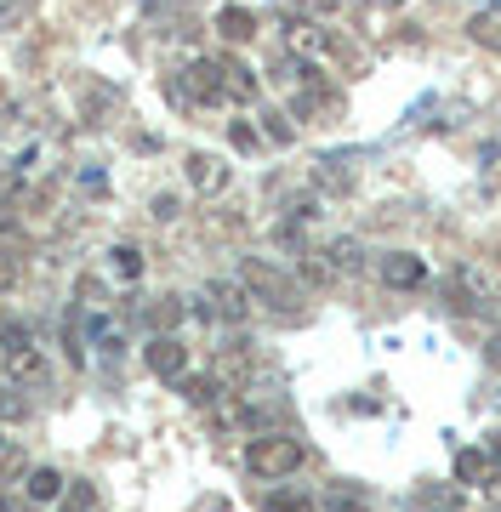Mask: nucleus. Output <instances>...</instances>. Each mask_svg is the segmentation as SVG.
Returning <instances> with one entry per match:
<instances>
[{"mask_svg":"<svg viewBox=\"0 0 501 512\" xmlns=\"http://www.w3.org/2000/svg\"><path fill=\"white\" fill-rule=\"evenodd\" d=\"M240 285H245L251 296H257V302H268V308H285V313H291V308L302 302L297 279L279 274L268 256H245V262H240Z\"/></svg>","mask_w":501,"mask_h":512,"instance_id":"obj_1","label":"nucleus"},{"mask_svg":"<svg viewBox=\"0 0 501 512\" xmlns=\"http://www.w3.org/2000/svg\"><path fill=\"white\" fill-rule=\"evenodd\" d=\"M245 467L257 478H291L302 467V444L291 433H257L245 444Z\"/></svg>","mask_w":501,"mask_h":512,"instance_id":"obj_2","label":"nucleus"},{"mask_svg":"<svg viewBox=\"0 0 501 512\" xmlns=\"http://www.w3.org/2000/svg\"><path fill=\"white\" fill-rule=\"evenodd\" d=\"M143 365H149L160 382H183L188 376V348L177 342V336H154L149 348H143Z\"/></svg>","mask_w":501,"mask_h":512,"instance_id":"obj_3","label":"nucleus"},{"mask_svg":"<svg viewBox=\"0 0 501 512\" xmlns=\"http://www.w3.org/2000/svg\"><path fill=\"white\" fill-rule=\"evenodd\" d=\"M205 296H211V313H217L223 325H245V319H251V291L234 285V279H211Z\"/></svg>","mask_w":501,"mask_h":512,"instance_id":"obj_4","label":"nucleus"},{"mask_svg":"<svg viewBox=\"0 0 501 512\" xmlns=\"http://www.w3.org/2000/svg\"><path fill=\"white\" fill-rule=\"evenodd\" d=\"M496 467L501 461L484 450V444H467V450H456V484H473V490H490L496 484Z\"/></svg>","mask_w":501,"mask_h":512,"instance_id":"obj_5","label":"nucleus"},{"mask_svg":"<svg viewBox=\"0 0 501 512\" xmlns=\"http://www.w3.org/2000/svg\"><path fill=\"white\" fill-rule=\"evenodd\" d=\"M336 97H331V86H325V74L319 69H308L302 74V86H291V114L297 120H314V114H325Z\"/></svg>","mask_w":501,"mask_h":512,"instance_id":"obj_6","label":"nucleus"},{"mask_svg":"<svg viewBox=\"0 0 501 512\" xmlns=\"http://www.w3.org/2000/svg\"><path fill=\"white\" fill-rule=\"evenodd\" d=\"M188 188H194V194H223L228 188V165L217 160V154H188Z\"/></svg>","mask_w":501,"mask_h":512,"instance_id":"obj_7","label":"nucleus"},{"mask_svg":"<svg viewBox=\"0 0 501 512\" xmlns=\"http://www.w3.org/2000/svg\"><path fill=\"white\" fill-rule=\"evenodd\" d=\"M382 279H388L393 291H416L427 279V262L416 251H393V256H382Z\"/></svg>","mask_w":501,"mask_h":512,"instance_id":"obj_8","label":"nucleus"},{"mask_svg":"<svg viewBox=\"0 0 501 512\" xmlns=\"http://www.w3.org/2000/svg\"><path fill=\"white\" fill-rule=\"evenodd\" d=\"M217 74H223V97H228V103H251V97L262 92V86H257V74L245 69V63H240L234 52L217 57Z\"/></svg>","mask_w":501,"mask_h":512,"instance_id":"obj_9","label":"nucleus"},{"mask_svg":"<svg viewBox=\"0 0 501 512\" xmlns=\"http://www.w3.org/2000/svg\"><path fill=\"white\" fill-rule=\"evenodd\" d=\"M6 353V376L18 387H35V382H46V359H40V348L35 342H23V348H0Z\"/></svg>","mask_w":501,"mask_h":512,"instance_id":"obj_10","label":"nucleus"},{"mask_svg":"<svg viewBox=\"0 0 501 512\" xmlns=\"http://www.w3.org/2000/svg\"><path fill=\"white\" fill-rule=\"evenodd\" d=\"M410 512H462V490L456 484H416Z\"/></svg>","mask_w":501,"mask_h":512,"instance_id":"obj_11","label":"nucleus"},{"mask_svg":"<svg viewBox=\"0 0 501 512\" xmlns=\"http://www.w3.org/2000/svg\"><path fill=\"white\" fill-rule=\"evenodd\" d=\"M285 46H291V52H302V57H314V52H336V40L325 35V29H314V23H302V18L285 23Z\"/></svg>","mask_w":501,"mask_h":512,"instance_id":"obj_12","label":"nucleus"},{"mask_svg":"<svg viewBox=\"0 0 501 512\" xmlns=\"http://www.w3.org/2000/svg\"><path fill=\"white\" fill-rule=\"evenodd\" d=\"M217 35H223L228 46L257 40V12H245V6H223V12H217Z\"/></svg>","mask_w":501,"mask_h":512,"instance_id":"obj_13","label":"nucleus"},{"mask_svg":"<svg viewBox=\"0 0 501 512\" xmlns=\"http://www.w3.org/2000/svg\"><path fill=\"white\" fill-rule=\"evenodd\" d=\"M325 268H331V274H359V268H365V245H359V239H331V245H325Z\"/></svg>","mask_w":501,"mask_h":512,"instance_id":"obj_14","label":"nucleus"},{"mask_svg":"<svg viewBox=\"0 0 501 512\" xmlns=\"http://www.w3.org/2000/svg\"><path fill=\"white\" fill-rule=\"evenodd\" d=\"M467 35L479 40L484 52H501V6H484V12H473Z\"/></svg>","mask_w":501,"mask_h":512,"instance_id":"obj_15","label":"nucleus"},{"mask_svg":"<svg viewBox=\"0 0 501 512\" xmlns=\"http://www.w3.org/2000/svg\"><path fill=\"white\" fill-rule=\"evenodd\" d=\"M23 495H29V501H57V495H63V473H57V467H35V473L23 478Z\"/></svg>","mask_w":501,"mask_h":512,"instance_id":"obj_16","label":"nucleus"},{"mask_svg":"<svg viewBox=\"0 0 501 512\" xmlns=\"http://www.w3.org/2000/svg\"><path fill=\"white\" fill-rule=\"evenodd\" d=\"M348 160H353V154H331V160H319V171H314V177H319V188H331V194H348V188H353Z\"/></svg>","mask_w":501,"mask_h":512,"instance_id":"obj_17","label":"nucleus"},{"mask_svg":"<svg viewBox=\"0 0 501 512\" xmlns=\"http://www.w3.org/2000/svg\"><path fill=\"white\" fill-rule=\"evenodd\" d=\"M177 387H183V399H188V404H211L217 393H223V382H217V376H183Z\"/></svg>","mask_w":501,"mask_h":512,"instance_id":"obj_18","label":"nucleus"},{"mask_svg":"<svg viewBox=\"0 0 501 512\" xmlns=\"http://www.w3.org/2000/svg\"><path fill=\"white\" fill-rule=\"evenodd\" d=\"M149 319L160 325V336H171V330H177V319H183V296H160V302L149 308Z\"/></svg>","mask_w":501,"mask_h":512,"instance_id":"obj_19","label":"nucleus"},{"mask_svg":"<svg viewBox=\"0 0 501 512\" xmlns=\"http://www.w3.org/2000/svg\"><path fill=\"white\" fill-rule=\"evenodd\" d=\"M325 507H331V512H359V507H365V490H353V484H331V490H325Z\"/></svg>","mask_w":501,"mask_h":512,"instance_id":"obj_20","label":"nucleus"},{"mask_svg":"<svg viewBox=\"0 0 501 512\" xmlns=\"http://www.w3.org/2000/svg\"><path fill=\"white\" fill-rule=\"evenodd\" d=\"M109 262H114V274H120V279H137V274H143V251H137V245H114Z\"/></svg>","mask_w":501,"mask_h":512,"instance_id":"obj_21","label":"nucleus"},{"mask_svg":"<svg viewBox=\"0 0 501 512\" xmlns=\"http://www.w3.org/2000/svg\"><path fill=\"white\" fill-rule=\"evenodd\" d=\"M262 137L285 148L291 137H297V126H291V114H279V109H274V114H262Z\"/></svg>","mask_w":501,"mask_h":512,"instance_id":"obj_22","label":"nucleus"},{"mask_svg":"<svg viewBox=\"0 0 501 512\" xmlns=\"http://www.w3.org/2000/svg\"><path fill=\"white\" fill-rule=\"evenodd\" d=\"M268 512H319V507L302 490H274L268 495Z\"/></svg>","mask_w":501,"mask_h":512,"instance_id":"obj_23","label":"nucleus"},{"mask_svg":"<svg viewBox=\"0 0 501 512\" xmlns=\"http://www.w3.org/2000/svg\"><path fill=\"white\" fill-rule=\"evenodd\" d=\"M228 143L240 148V154H257V148H262V131L245 126V120H234V126H228Z\"/></svg>","mask_w":501,"mask_h":512,"instance_id":"obj_24","label":"nucleus"},{"mask_svg":"<svg viewBox=\"0 0 501 512\" xmlns=\"http://www.w3.org/2000/svg\"><path fill=\"white\" fill-rule=\"evenodd\" d=\"M97 507V490L92 484H75V490H63V512H92Z\"/></svg>","mask_w":501,"mask_h":512,"instance_id":"obj_25","label":"nucleus"},{"mask_svg":"<svg viewBox=\"0 0 501 512\" xmlns=\"http://www.w3.org/2000/svg\"><path fill=\"white\" fill-rule=\"evenodd\" d=\"M23 416H29V404H23L12 387L0 382V421H23Z\"/></svg>","mask_w":501,"mask_h":512,"instance_id":"obj_26","label":"nucleus"},{"mask_svg":"<svg viewBox=\"0 0 501 512\" xmlns=\"http://www.w3.org/2000/svg\"><path fill=\"white\" fill-rule=\"evenodd\" d=\"M29 6H35V0H0V29H18V23L29 18Z\"/></svg>","mask_w":501,"mask_h":512,"instance_id":"obj_27","label":"nucleus"},{"mask_svg":"<svg viewBox=\"0 0 501 512\" xmlns=\"http://www.w3.org/2000/svg\"><path fill=\"white\" fill-rule=\"evenodd\" d=\"M18 279H23V262H18V256H12V251H0V296L12 291Z\"/></svg>","mask_w":501,"mask_h":512,"instance_id":"obj_28","label":"nucleus"},{"mask_svg":"<svg viewBox=\"0 0 501 512\" xmlns=\"http://www.w3.org/2000/svg\"><path fill=\"white\" fill-rule=\"evenodd\" d=\"M177 211H183V205H177V194H160V200H154V217H160V222H171Z\"/></svg>","mask_w":501,"mask_h":512,"instance_id":"obj_29","label":"nucleus"},{"mask_svg":"<svg viewBox=\"0 0 501 512\" xmlns=\"http://www.w3.org/2000/svg\"><path fill=\"white\" fill-rule=\"evenodd\" d=\"M0 512H35V501L29 495H0Z\"/></svg>","mask_w":501,"mask_h":512,"instance_id":"obj_30","label":"nucleus"},{"mask_svg":"<svg viewBox=\"0 0 501 512\" xmlns=\"http://www.w3.org/2000/svg\"><path fill=\"white\" fill-rule=\"evenodd\" d=\"M297 6H308L314 18H331V12H336V6H342V0H297Z\"/></svg>","mask_w":501,"mask_h":512,"instance_id":"obj_31","label":"nucleus"},{"mask_svg":"<svg viewBox=\"0 0 501 512\" xmlns=\"http://www.w3.org/2000/svg\"><path fill=\"white\" fill-rule=\"evenodd\" d=\"M302 279H314V285H325V279H331V268H325V262H302Z\"/></svg>","mask_w":501,"mask_h":512,"instance_id":"obj_32","label":"nucleus"},{"mask_svg":"<svg viewBox=\"0 0 501 512\" xmlns=\"http://www.w3.org/2000/svg\"><path fill=\"white\" fill-rule=\"evenodd\" d=\"M143 6H149L154 18H160V12H166V6H183V0H143Z\"/></svg>","mask_w":501,"mask_h":512,"instance_id":"obj_33","label":"nucleus"},{"mask_svg":"<svg viewBox=\"0 0 501 512\" xmlns=\"http://www.w3.org/2000/svg\"><path fill=\"white\" fill-rule=\"evenodd\" d=\"M365 6H382V12H393V6H405V0H365Z\"/></svg>","mask_w":501,"mask_h":512,"instance_id":"obj_34","label":"nucleus"},{"mask_svg":"<svg viewBox=\"0 0 501 512\" xmlns=\"http://www.w3.org/2000/svg\"><path fill=\"white\" fill-rule=\"evenodd\" d=\"M490 359H496V365H501V336H490Z\"/></svg>","mask_w":501,"mask_h":512,"instance_id":"obj_35","label":"nucleus"},{"mask_svg":"<svg viewBox=\"0 0 501 512\" xmlns=\"http://www.w3.org/2000/svg\"><path fill=\"white\" fill-rule=\"evenodd\" d=\"M490 456H496V461H501V439H496V444H490Z\"/></svg>","mask_w":501,"mask_h":512,"instance_id":"obj_36","label":"nucleus"},{"mask_svg":"<svg viewBox=\"0 0 501 512\" xmlns=\"http://www.w3.org/2000/svg\"><path fill=\"white\" fill-rule=\"evenodd\" d=\"M0 450H6V439H0Z\"/></svg>","mask_w":501,"mask_h":512,"instance_id":"obj_37","label":"nucleus"},{"mask_svg":"<svg viewBox=\"0 0 501 512\" xmlns=\"http://www.w3.org/2000/svg\"><path fill=\"white\" fill-rule=\"evenodd\" d=\"M496 512H501V507H496Z\"/></svg>","mask_w":501,"mask_h":512,"instance_id":"obj_38","label":"nucleus"}]
</instances>
